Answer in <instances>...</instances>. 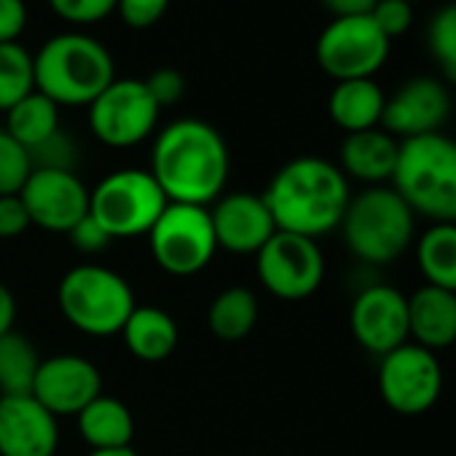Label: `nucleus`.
<instances>
[{"instance_id": "1", "label": "nucleus", "mask_w": 456, "mask_h": 456, "mask_svg": "<svg viewBox=\"0 0 456 456\" xmlns=\"http://www.w3.org/2000/svg\"><path fill=\"white\" fill-rule=\"evenodd\" d=\"M167 201L207 207L223 196L232 156L223 134L201 118H177L159 132L148 169Z\"/></svg>"}, {"instance_id": "2", "label": "nucleus", "mask_w": 456, "mask_h": 456, "mask_svg": "<svg viewBox=\"0 0 456 456\" xmlns=\"http://www.w3.org/2000/svg\"><path fill=\"white\" fill-rule=\"evenodd\" d=\"M277 232L298 237H325L341 225L349 207V180L338 164L320 156H298L288 161L261 193Z\"/></svg>"}, {"instance_id": "3", "label": "nucleus", "mask_w": 456, "mask_h": 456, "mask_svg": "<svg viewBox=\"0 0 456 456\" xmlns=\"http://www.w3.org/2000/svg\"><path fill=\"white\" fill-rule=\"evenodd\" d=\"M33 62L36 92L60 108H89L116 81L110 52L81 33H60L49 38L38 54H33Z\"/></svg>"}, {"instance_id": "4", "label": "nucleus", "mask_w": 456, "mask_h": 456, "mask_svg": "<svg viewBox=\"0 0 456 456\" xmlns=\"http://www.w3.org/2000/svg\"><path fill=\"white\" fill-rule=\"evenodd\" d=\"M392 188L432 223H456V140L424 134L400 142Z\"/></svg>"}, {"instance_id": "5", "label": "nucleus", "mask_w": 456, "mask_h": 456, "mask_svg": "<svg viewBox=\"0 0 456 456\" xmlns=\"http://www.w3.org/2000/svg\"><path fill=\"white\" fill-rule=\"evenodd\" d=\"M338 228L354 258L370 266H387L411 248L416 215L395 188L370 185L349 199Z\"/></svg>"}, {"instance_id": "6", "label": "nucleus", "mask_w": 456, "mask_h": 456, "mask_svg": "<svg viewBox=\"0 0 456 456\" xmlns=\"http://www.w3.org/2000/svg\"><path fill=\"white\" fill-rule=\"evenodd\" d=\"M57 306L76 330L94 338H108L121 333L137 304L121 274L97 264H84L60 280Z\"/></svg>"}, {"instance_id": "7", "label": "nucleus", "mask_w": 456, "mask_h": 456, "mask_svg": "<svg viewBox=\"0 0 456 456\" xmlns=\"http://www.w3.org/2000/svg\"><path fill=\"white\" fill-rule=\"evenodd\" d=\"M167 204L164 191L148 169H116L89 193V215L113 240L148 237Z\"/></svg>"}, {"instance_id": "8", "label": "nucleus", "mask_w": 456, "mask_h": 456, "mask_svg": "<svg viewBox=\"0 0 456 456\" xmlns=\"http://www.w3.org/2000/svg\"><path fill=\"white\" fill-rule=\"evenodd\" d=\"M153 261L172 277H193L209 266L217 250L207 207L169 201L148 232Z\"/></svg>"}, {"instance_id": "9", "label": "nucleus", "mask_w": 456, "mask_h": 456, "mask_svg": "<svg viewBox=\"0 0 456 456\" xmlns=\"http://www.w3.org/2000/svg\"><path fill=\"white\" fill-rule=\"evenodd\" d=\"M392 41L376 28L370 17H344L330 20V25L320 33L314 57L322 73L338 81L373 78L387 57Z\"/></svg>"}, {"instance_id": "10", "label": "nucleus", "mask_w": 456, "mask_h": 456, "mask_svg": "<svg viewBox=\"0 0 456 456\" xmlns=\"http://www.w3.org/2000/svg\"><path fill=\"white\" fill-rule=\"evenodd\" d=\"M159 113L145 81L116 78L89 105V126L108 148H134L153 134Z\"/></svg>"}, {"instance_id": "11", "label": "nucleus", "mask_w": 456, "mask_h": 456, "mask_svg": "<svg viewBox=\"0 0 456 456\" xmlns=\"http://www.w3.org/2000/svg\"><path fill=\"white\" fill-rule=\"evenodd\" d=\"M261 285L282 301H304L322 285L325 256L317 240L277 232L256 256Z\"/></svg>"}, {"instance_id": "12", "label": "nucleus", "mask_w": 456, "mask_h": 456, "mask_svg": "<svg viewBox=\"0 0 456 456\" xmlns=\"http://www.w3.org/2000/svg\"><path fill=\"white\" fill-rule=\"evenodd\" d=\"M379 392L400 416L427 413L443 392V368L435 352L419 344H403L381 357Z\"/></svg>"}, {"instance_id": "13", "label": "nucleus", "mask_w": 456, "mask_h": 456, "mask_svg": "<svg viewBox=\"0 0 456 456\" xmlns=\"http://www.w3.org/2000/svg\"><path fill=\"white\" fill-rule=\"evenodd\" d=\"M89 188L70 169H33L20 199L30 223L52 234H70L89 215Z\"/></svg>"}, {"instance_id": "14", "label": "nucleus", "mask_w": 456, "mask_h": 456, "mask_svg": "<svg viewBox=\"0 0 456 456\" xmlns=\"http://www.w3.org/2000/svg\"><path fill=\"white\" fill-rule=\"evenodd\" d=\"M451 116L448 86L437 78L419 76L405 81L392 97H387L381 129L395 140H413L424 134H437Z\"/></svg>"}, {"instance_id": "15", "label": "nucleus", "mask_w": 456, "mask_h": 456, "mask_svg": "<svg viewBox=\"0 0 456 456\" xmlns=\"http://www.w3.org/2000/svg\"><path fill=\"white\" fill-rule=\"evenodd\" d=\"M30 395L57 419L78 416L102 395V376L100 368L81 354H54L41 360Z\"/></svg>"}, {"instance_id": "16", "label": "nucleus", "mask_w": 456, "mask_h": 456, "mask_svg": "<svg viewBox=\"0 0 456 456\" xmlns=\"http://www.w3.org/2000/svg\"><path fill=\"white\" fill-rule=\"evenodd\" d=\"M349 325L362 349L384 357L408 344V298L392 285H370L354 298Z\"/></svg>"}, {"instance_id": "17", "label": "nucleus", "mask_w": 456, "mask_h": 456, "mask_svg": "<svg viewBox=\"0 0 456 456\" xmlns=\"http://www.w3.org/2000/svg\"><path fill=\"white\" fill-rule=\"evenodd\" d=\"M217 248L237 256H258L277 234V223L261 193L234 191L215 201L209 209Z\"/></svg>"}, {"instance_id": "18", "label": "nucleus", "mask_w": 456, "mask_h": 456, "mask_svg": "<svg viewBox=\"0 0 456 456\" xmlns=\"http://www.w3.org/2000/svg\"><path fill=\"white\" fill-rule=\"evenodd\" d=\"M60 424L33 395L0 400V456H54Z\"/></svg>"}, {"instance_id": "19", "label": "nucleus", "mask_w": 456, "mask_h": 456, "mask_svg": "<svg viewBox=\"0 0 456 456\" xmlns=\"http://www.w3.org/2000/svg\"><path fill=\"white\" fill-rule=\"evenodd\" d=\"M400 140H395L381 126L368 132L346 134L338 151V169L368 185H384L392 180L397 167Z\"/></svg>"}, {"instance_id": "20", "label": "nucleus", "mask_w": 456, "mask_h": 456, "mask_svg": "<svg viewBox=\"0 0 456 456\" xmlns=\"http://www.w3.org/2000/svg\"><path fill=\"white\" fill-rule=\"evenodd\" d=\"M408 333L429 352L456 341V293L424 285L408 298Z\"/></svg>"}, {"instance_id": "21", "label": "nucleus", "mask_w": 456, "mask_h": 456, "mask_svg": "<svg viewBox=\"0 0 456 456\" xmlns=\"http://www.w3.org/2000/svg\"><path fill=\"white\" fill-rule=\"evenodd\" d=\"M384 105H387V94L373 78L338 81L328 97V113L333 124L346 134L381 126Z\"/></svg>"}, {"instance_id": "22", "label": "nucleus", "mask_w": 456, "mask_h": 456, "mask_svg": "<svg viewBox=\"0 0 456 456\" xmlns=\"http://www.w3.org/2000/svg\"><path fill=\"white\" fill-rule=\"evenodd\" d=\"M121 336L129 354H134L142 362L167 360L180 341L175 317L159 306H134L126 325L121 328Z\"/></svg>"}, {"instance_id": "23", "label": "nucleus", "mask_w": 456, "mask_h": 456, "mask_svg": "<svg viewBox=\"0 0 456 456\" xmlns=\"http://www.w3.org/2000/svg\"><path fill=\"white\" fill-rule=\"evenodd\" d=\"M78 432L81 440L92 451H113V448H129L134 437V419L126 403L118 397L100 395L92 400L78 416Z\"/></svg>"}, {"instance_id": "24", "label": "nucleus", "mask_w": 456, "mask_h": 456, "mask_svg": "<svg viewBox=\"0 0 456 456\" xmlns=\"http://www.w3.org/2000/svg\"><path fill=\"white\" fill-rule=\"evenodd\" d=\"M258 296L250 288H225L207 309V328L220 341H242L258 325Z\"/></svg>"}, {"instance_id": "25", "label": "nucleus", "mask_w": 456, "mask_h": 456, "mask_svg": "<svg viewBox=\"0 0 456 456\" xmlns=\"http://www.w3.org/2000/svg\"><path fill=\"white\" fill-rule=\"evenodd\" d=\"M416 264L427 285L456 293V223H432L416 245Z\"/></svg>"}, {"instance_id": "26", "label": "nucleus", "mask_w": 456, "mask_h": 456, "mask_svg": "<svg viewBox=\"0 0 456 456\" xmlns=\"http://www.w3.org/2000/svg\"><path fill=\"white\" fill-rule=\"evenodd\" d=\"M6 132L28 151H36L60 132V105L33 92L6 110Z\"/></svg>"}, {"instance_id": "27", "label": "nucleus", "mask_w": 456, "mask_h": 456, "mask_svg": "<svg viewBox=\"0 0 456 456\" xmlns=\"http://www.w3.org/2000/svg\"><path fill=\"white\" fill-rule=\"evenodd\" d=\"M41 357L33 341L17 330L0 338V395H30Z\"/></svg>"}, {"instance_id": "28", "label": "nucleus", "mask_w": 456, "mask_h": 456, "mask_svg": "<svg viewBox=\"0 0 456 456\" xmlns=\"http://www.w3.org/2000/svg\"><path fill=\"white\" fill-rule=\"evenodd\" d=\"M36 92L33 54L20 44H0V110H12L20 100Z\"/></svg>"}, {"instance_id": "29", "label": "nucleus", "mask_w": 456, "mask_h": 456, "mask_svg": "<svg viewBox=\"0 0 456 456\" xmlns=\"http://www.w3.org/2000/svg\"><path fill=\"white\" fill-rule=\"evenodd\" d=\"M427 49L445 81L456 84V4L440 6L427 25Z\"/></svg>"}, {"instance_id": "30", "label": "nucleus", "mask_w": 456, "mask_h": 456, "mask_svg": "<svg viewBox=\"0 0 456 456\" xmlns=\"http://www.w3.org/2000/svg\"><path fill=\"white\" fill-rule=\"evenodd\" d=\"M33 175V159L6 129H0V196H20Z\"/></svg>"}, {"instance_id": "31", "label": "nucleus", "mask_w": 456, "mask_h": 456, "mask_svg": "<svg viewBox=\"0 0 456 456\" xmlns=\"http://www.w3.org/2000/svg\"><path fill=\"white\" fill-rule=\"evenodd\" d=\"M52 12L68 25H97L116 12V0H49Z\"/></svg>"}, {"instance_id": "32", "label": "nucleus", "mask_w": 456, "mask_h": 456, "mask_svg": "<svg viewBox=\"0 0 456 456\" xmlns=\"http://www.w3.org/2000/svg\"><path fill=\"white\" fill-rule=\"evenodd\" d=\"M370 20L376 28L392 41L397 36H405L413 25V9L411 0H376V6L370 12Z\"/></svg>"}, {"instance_id": "33", "label": "nucleus", "mask_w": 456, "mask_h": 456, "mask_svg": "<svg viewBox=\"0 0 456 456\" xmlns=\"http://www.w3.org/2000/svg\"><path fill=\"white\" fill-rule=\"evenodd\" d=\"M169 9V0H116V14L132 30L153 28Z\"/></svg>"}, {"instance_id": "34", "label": "nucleus", "mask_w": 456, "mask_h": 456, "mask_svg": "<svg viewBox=\"0 0 456 456\" xmlns=\"http://www.w3.org/2000/svg\"><path fill=\"white\" fill-rule=\"evenodd\" d=\"M142 81H145V86H148V92L159 108H169V105L180 102L185 94V78L175 68H159Z\"/></svg>"}, {"instance_id": "35", "label": "nucleus", "mask_w": 456, "mask_h": 456, "mask_svg": "<svg viewBox=\"0 0 456 456\" xmlns=\"http://www.w3.org/2000/svg\"><path fill=\"white\" fill-rule=\"evenodd\" d=\"M30 225V215L20 196H0V240H17Z\"/></svg>"}, {"instance_id": "36", "label": "nucleus", "mask_w": 456, "mask_h": 456, "mask_svg": "<svg viewBox=\"0 0 456 456\" xmlns=\"http://www.w3.org/2000/svg\"><path fill=\"white\" fill-rule=\"evenodd\" d=\"M70 242H73L76 250H81V253H86V256H97V253H102V250L113 242V237L105 232V228H102L92 215H86L81 223L73 225Z\"/></svg>"}, {"instance_id": "37", "label": "nucleus", "mask_w": 456, "mask_h": 456, "mask_svg": "<svg viewBox=\"0 0 456 456\" xmlns=\"http://www.w3.org/2000/svg\"><path fill=\"white\" fill-rule=\"evenodd\" d=\"M25 28H28L25 0H0V44L20 41Z\"/></svg>"}, {"instance_id": "38", "label": "nucleus", "mask_w": 456, "mask_h": 456, "mask_svg": "<svg viewBox=\"0 0 456 456\" xmlns=\"http://www.w3.org/2000/svg\"><path fill=\"white\" fill-rule=\"evenodd\" d=\"M320 4L333 14V20H344V17H370L376 0H320Z\"/></svg>"}, {"instance_id": "39", "label": "nucleus", "mask_w": 456, "mask_h": 456, "mask_svg": "<svg viewBox=\"0 0 456 456\" xmlns=\"http://www.w3.org/2000/svg\"><path fill=\"white\" fill-rule=\"evenodd\" d=\"M14 322H17V298L0 282V338L14 330Z\"/></svg>"}, {"instance_id": "40", "label": "nucleus", "mask_w": 456, "mask_h": 456, "mask_svg": "<svg viewBox=\"0 0 456 456\" xmlns=\"http://www.w3.org/2000/svg\"><path fill=\"white\" fill-rule=\"evenodd\" d=\"M89 456H140V453L129 445V448H113V451H92Z\"/></svg>"}, {"instance_id": "41", "label": "nucleus", "mask_w": 456, "mask_h": 456, "mask_svg": "<svg viewBox=\"0 0 456 456\" xmlns=\"http://www.w3.org/2000/svg\"><path fill=\"white\" fill-rule=\"evenodd\" d=\"M451 349H453V354H456V341H453V346H451Z\"/></svg>"}, {"instance_id": "42", "label": "nucleus", "mask_w": 456, "mask_h": 456, "mask_svg": "<svg viewBox=\"0 0 456 456\" xmlns=\"http://www.w3.org/2000/svg\"><path fill=\"white\" fill-rule=\"evenodd\" d=\"M0 400H4V395H0Z\"/></svg>"}]
</instances>
